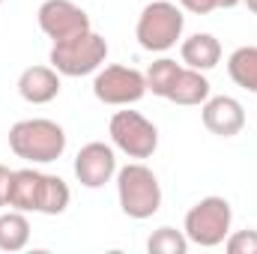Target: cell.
Segmentation results:
<instances>
[{"instance_id": "6da1fadb", "label": "cell", "mask_w": 257, "mask_h": 254, "mask_svg": "<svg viewBox=\"0 0 257 254\" xmlns=\"http://www.w3.org/2000/svg\"><path fill=\"white\" fill-rule=\"evenodd\" d=\"M69 200H72V191L63 177L42 174L36 168L12 171L6 206L21 209V212H39V215H63L69 209Z\"/></svg>"}, {"instance_id": "7a4b0ae2", "label": "cell", "mask_w": 257, "mask_h": 254, "mask_svg": "<svg viewBox=\"0 0 257 254\" xmlns=\"http://www.w3.org/2000/svg\"><path fill=\"white\" fill-rule=\"evenodd\" d=\"M9 150L30 165H51L66 153V129L48 117L18 120L9 129Z\"/></svg>"}, {"instance_id": "3957f363", "label": "cell", "mask_w": 257, "mask_h": 254, "mask_svg": "<svg viewBox=\"0 0 257 254\" xmlns=\"http://www.w3.org/2000/svg\"><path fill=\"white\" fill-rule=\"evenodd\" d=\"M117 200L123 215L147 221L162 209V183L144 162H128L117 171Z\"/></svg>"}, {"instance_id": "277c9868", "label": "cell", "mask_w": 257, "mask_h": 254, "mask_svg": "<svg viewBox=\"0 0 257 254\" xmlns=\"http://www.w3.org/2000/svg\"><path fill=\"white\" fill-rule=\"evenodd\" d=\"M186 30V15L183 6L171 3V0H153L141 9L138 24H135V39L144 51L153 54H165L171 51Z\"/></svg>"}, {"instance_id": "5b68a950", "label": "cell", "mask_w": 257, "mask_h": 254, "mask_svg": "<svg viewBox=\"0 0 257 254\" xmlns=\"http://www.w3.org/2000/svg\"><path fill=\"white\" fill-rule=\"evenodd\" d=\"M105 60H108V42L96 30H87V33H78V36H69L63 42H54L51 54H48V63L63 78L93 75L105 66Z\"/></svg>"}, {"instance_id": "8992f818", "label": "cell", "mask_w": 257, "mask_h": 254, "mask_svg": "<svg viewBox=\"0 0 257 254\" xmlns=\"http://www.w3.org/2000/svg\"><path fill=\"white\" fill-rule=\"evenodd\" d=\"M230 224H233L230 203L224 197H218V194H209V197H200L192 209L186 212L183 230H186V236H189L192 245L218 248V245H224V239L230 233Z\"/></svg>"}, {"instance_id": "52a82bcc", "label": "cell", "mask_w": 257, "mask_h": 254, "mask_svg": "<svg viewBox=\"0 0 257 254\" xmlns=\"http://www.w3.org/2000/svg\"><path fill=\"white\" fill-rule=\"evenodd\" d=\"M108 135L114 150H120L128 159H150L159 150V129L153 120H147L141 111H128V105L123 111H117L108 123Z\"/></svg>"}, {"instance_id": "ba28073f", "label": "cell", "mask_w": 257, "mask_h": 254, "mask_svg": "<svg viewBox=\"0 0 257 254\" xmlns=\"http://www.w3.org/2000/svg\"><path fill=\"white\" fill-rule=\"evenodd\" d=\"M93 96L102 105L126 108V105H135L147 96V78L135 66H102L93 78Z\"/></svg>"}, {"instance_id": "9c48e42d", "label": "cell", "mask_w": 257, "mask_h": 254, "mask_svg": "<svg viewBox=\"0 0 257 254\" xmlns=\"http://www.w3.org/2000/svg\"><path fill=\"white\" fill-rule=\"evenodd\" d=\"M75 180L84 186V189H102L108 186L114 177H117V150L114 144H105V141H90L78 150L75 156Z\"/></svg>"}, {"instance_id": "30bf717a", "label": "cell", "mask_w": 257, "mask_h": 254, "mask_svg": "<svg viewBox=\"0 0 257 254\" xmlns=\"http://www.w3.org/2000/svg\"><path fill=\"white\" fill-rule=\"evenodd\" d=\"M36 18H39V30L51 42H63L69 36H78V33L93 30L90 27V15L78 3H72V0H45L39 6Z\"/></svg>"}, {"instance_id": "8fae6325", "label": "cell", "mask_w": 257, "mask_h": 254, "mask_svg": "<svg viewBox=\"0 0 257 254\" xmlns=\"http://www.w3.org/2000/svg\"><path fill=\"white\" fill-rule=\"evenodd\" d=\"M200 120L215 138H236L245 129V108L233 96H209L200 105Z\"/></svg>"}, {"instance_id": "7c38bea8", "label": "cell", "mask_w": 257, "mask_h": 254, "mask_svg": "<svg viewBox=\"0 0 257 254\" xmlns=\"http://www.w3.org/2000/svg\"><path fill=\"white\" fill-rule=\"evenodd\" d=\"M60 78L54 66H27L18 75V96L30 105H48L60 96Z\"/></svg>"}, {"instance_id": "4fadbf2b", "label": "cell", "mask_w": 257, "mask_h": 254, "mask_svg": "<svg viewBox=\"0 0 257 254\" xmlns=\"http://www.w3.org/2000/svg\"><path fill=\"white\" fill-rule=\"evenodd\" d=\"M180 57L189 69L209 72L221 63V42L212 33H194V36L180 42Z\"/></svg>"}, {"instance_id": "5bb4252c", "label": "cell", "mask_w": 257, "mask_h": 254, "mask_svg": "<svg viewBox=\"0 0 257 254\" xmlns=\"http://www.w3.org/2000/svg\"><path fill=\"white\" fill-rule=\"evenodd\" d=\"M209 96H212V87H209L206 72H197V69L183 66L180 75H177V84L168 93V102L183 105V108H194V105H203Z\"/></svg>"}, {"instance_id": "9a60e30c", "label": "cell", "mask_w": 257, "mask_h": 254, "mask_svg": "<svg viewBox=\"0 0 257 254\" xmlns=\"http://www.w3.org/2000/svg\"><path fill=\"white\" fill-rule=\"evenodd\" d=\"M27 242H30V218H27V212H21V209H12L9 206V212H0V251H21V248H27Z\"/></svg>"}, {"instance_id": "2e32d148", "label": "cell", "mask_w": 257, "mask_h": 254, "mask_svg": "<svg viewBox=\"0 0 257 254\" xmlns=\"http://www.w3.org/2000/svg\"><path fill=\"white\" fill-rule=\"evenodd\" d=\"M227 75L236 87L257 93V45H242L227 57Z\"/></svg>"}, {"instance_id": "e0dca14e", "label": "cell", "mask_w": 257, "mask_h": 254, "mask_svg": "<svg viewBox=\"0 0 257 254\" xmlns=\"http://www.w3.org/2000/svg\"><path fill=\"white\" fill-rule=\"evenodd\" d=\"M180 69H183V66L177 63V60H171V57H159V60H153V63H150V69L144 72V78H147V93L168 99L171 87L177 84Z\"/></svg>"}, {"instance_id": "ac0fdd59", "label": "cell", "mask_w": 257, "mask_h": 254, "mask_svg": "<svg viewBox=\"0 0 257 254\" xmlns=\"http://www.w3.org/2000/svg\"><path fill=\"white\" fill-rule=\"evenodd\" d=\"M189 245L192 242H189L186 230H177V227H159L147 239V251L150 254H186Z\"/></svg>"}, {"instance_id": "d6986e66", "label": "cell", "mask_w": 257, "mask_h": 254, "mask_svg": "<svg viewBox=\"0 0 257 254\" xmlns=\"http://www.w3.org/2000/svg\"><path fill=\"white\" fill-rule=\"evenodd\" d=\"M224 251L227 254H257V230L254 227H245V230L227 233Z\"/></svg>"}, {"instance_id": "ffe728a7", "label": "cell", "mask_w": 257, "mask_h": 254, "mask_svg": "<svg viewBox=\"0 0 257 254\" xmlns=\"http://www.w3.org/2000/svg\"><path fill=\"white\" fill-rule=\"evenodd\" d=\"M180 6L192 15H209L212 9H218V0H180Z\"/></svg>"}, {"instance_id": "44dd1931", "label": "cell", "mask_w": 257, "mask_h": 254, "mask_svg": "<svg viewBox=\"0 0 257 254\" xmlns=\"http://www.w3.org/2000/svg\"><path fill=\"white\" fill-rule=\"evenodd\" d=\"M9 186H12V171L6 165H0V206L9 203Z\"/></svg>"}, {"instance_id": "7402d4cb", "label": "cell", "mask_w": 257, "mask_h": 254, "mask_svg": "<svg viewBox=\"0 0 257 254\" xmlns=\"http://www.w3.org/2000/svg\"><path fill=\"white\" fill-rule=\"evenodd\" d=\"M242 0H218V9H233V6H239Z\"/></svg>"}, {"instance_id": "603a6c76", "label": "cell", "mask_w": 257, "mask_h": 254, "mask_svg": "<svg viewBox=\"0 0 257 254\" xmlns=\"http://www.w3.org/2000/svg\"><path fill=\"white\" fill-rule=\"evenodd\" d=\"M242 3H245V6H248V9L257 15V0H242Z\"/></svg>"}, {"instance_id": "cb8c5ba5", "label": "cell", "mask_w": 257, "mask_h": 254, "mask_svg": "<svg viewBox=\"0 0 257 254\" xmlns=\"http://www.w3.org/2000/svg\"><path fill=\"white\" fill-rule=\"evenodd\" d=\"M0 6H3V0H0Z\"/></svg>"}]
</instances>
